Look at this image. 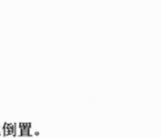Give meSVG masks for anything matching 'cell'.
Masks as SVG:
<instances>
[{"label":"cell","mask_w":161,"mask_h":138,"mask_svg":"<svg viewBox=\"0 0 161 138\" xmlns=\"http://www.w3.org/2000/svg\"><path fill=\"white\" fill-rule=\"evenodd\" d=\"M15 136H21V129L19 123H15Z\"/></svg>","instance_id":"cell-3"},{"label":"cell","mask_w":161,"mask_h":138,"mask_svg":"<svg viewBox=\"0 0 161 138\" xmlns=\"http://www.w3.org/2000/svg\"><path fill=\"white\" fill-rule=\"evenodd\" d=\"M8 135L15 136V123H8Z\"/></svg>","instance_id":"cell-2"},{"label":"cell","mask_w":161,"mask_h":138,"mask_svg":"<svg viewBox=\"0 0 161 138\" xmlns=\"http://www.w3.org/2000/svg\"><path fill=\"white\" fill-rule=\"evenodd\" d=\"M20 129H21V136H29V132L30 129L25 125V123H19Z\"/></svg>","instance_id":"cell-1"},{"label":"cell","mask_w":161,"mask_h":138,"mask_svg":"<svg viewBox=\"0 0 161 138\" xmlns=\"http://www.w3.org/2000/svg\"><path fill=\"white\" fill-rule=\"evenodd\" d=\"M33 134H35V135H39V134H40V133H39V132H37V131H36V132H35V133H33Z\"/></svg>","instance_id":"cell-5"},{"label":"cell","mask_w":161,"mask_h":138,"mask_svg":"<svg viewBox=\"0 0 161 138\" xmlns=\"http://www.w3.org/2000/svg\"><path fill=\"white\" fill-rule=\"evenodd\" d=\"M3 125L4 123L0 124V135H3Z\"/></svg>","instance_id":"cell-4"}]
</instances>
